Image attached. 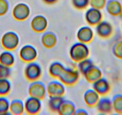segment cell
<instances>
[{"instance_id":"6da1fadb","label":"cell","mask_w":122,"mask_h":115,"mask_svg":"<svg viewBox=\"0 0 122 115\" xmlns=\"http://www.w3.org/2000/svg\"><path fill=\"white\" fill-rule=\"evenodd\" d=\"M90 55V50L86 44L78 42L74 44L70 50V56L71 59L76 63L88 58Z\"/></svg>"},{"instance_id":"7a4b0ae2","label":"cell","mask_w":122,"mask_h":115,"mask_svg":"<svg viewBox=\"0 0 122 115\" xmlns=\"http://www.w3.org/2000/svg\"><path fill=\"white\" fill-rule=\"evenodd\" d=\"M19 37L17 33L13 31H9L2 36L1 44L4 50L13 51L17 49L19 44Z\"/></svg>"},{"instance_id":"3957f363","label":"cell","mask_w":122,"mask_h":115,"mask_svg":"<svg viewBox=\"0 0 122 115\" xmlns=\"http://www.w3.org/2000/svg\"><path fill=\"white\" fill-rule=\"evenodd\" d=\"M79 78V71L70 68H65L59 77V79L65 86H72L78 82Z\"/></svg>"},{"instance_id":"277c9868","label":"cell","mask_w":122,"mask_h":115,"mask_svg":"<svg viewBox=\"0 0 122 115\" xmlns=\"http://www.w3.org/2000/svg\"><path fill=\"white\" fill-rule=\"evenodd\" d=\"M24 76L29 82L38 80L42 76V69L38 64L34 62L28 63L24 70Z\"/></svg>"},{"instance_id":"5b68a950","label":"cell","mask_w":122,"mask_h":115,"mask_svg":"<svg viewBox=\"0 0 122 115\" xmlns=\"http://www.w3.org/2000/svg\"><path fill=\"white\" fill-rule=\"evenodd\" d=\"M47 89L45 84L38 80L32 82L28 88L29 97H34L43 100L46 96Z\"/></svg>"},{"instance_id":"8992f818","label":"cell","mask_w":122,"mask_h":115,"mask_svg":"<svg viewBox=\"0 0 122 115\" xmlns=\"http://www.w3.org/2000/svg\"><path fill=\"white\" fill-rule=\"evenodd\" d=\"M20 59L24 63H29L34 62L37 59L38 52L34 46L30 44L25 45L19 50Z\"/></svg>"},{"instance_id":"52a82bcc","label":"cell","mask_w":122,"mask_h":115,"mask_svg":"<svg viewBox=\"0 0 122 115\" xmlns=\"http://www.w3.org/2000/svg\"><path fill=\"white\" fill-rule=\"evenodd\" d=\"M30 10L29 7L25 3H19L14 7L12 16L16 21H24L30 16Z\"/></svg>"},{"instance_id":"ba28073f","label":"cell","mask_w":122,"mask_h":115,"mask_svg":"<svg viewBox=\"0 0 122 115\" xmlns=\"http://www.w3.org/2000/svg\"><path fill=\"white\" fill-rule=\"evenodd\" d=\"M25 111L28 115H38L41 110V100L34 97H29L24 103Z\"/></svg>"},{"instance_id":"9c48e42d","label":"cell","mask_w":122,"mask_h":115,"mask_svg":"<svg viewBox=\"0 0 122 115\" xmlns=\"http://www.w3.org/2000/svg\"><path fill=\"white\" fill-rule=\"evenodd\" d=\"M47 94L49 97H63L65 94V85L60 81H51L46 86Z\"/></svg>"},{"instance_id":"30bf717a","label":"cell","mask_w":122,"mask_h":115,"mask_svg":"<svg viewBox=\"0 0 122 115\" xmlns=\"http://www.w3.org/2000/svg\"><path fill=\"white\" fill-rule=\"evenodd\" d=\"M103 19V15L101 10L91 7L88 9L85 13V20L90 26L97 25Z\"/></svg>"},{"instance_id":"8fae6325","label":"cell","mask_w":122,"mask_h":115,"mask_svg":"<svg viewBox=\"0 0 122 115\" xmlns=\"http://www.w3.org/2000/svg\"><path fill=\"white\" fill-rule=\"evenodd\" d=\"M48 21L46 17L43 15H37L30 22V27L33 31L37 33H42L46 30Z\"/></svg>"},{"instance_id":"7c38bea8","label":"cell","mask_w":122,"mask_h":115,"mask_svg":"<svg viewBox=\"0 0 122 115\" xmlns=\"http://www.w3.org/2000/svg\"><path fill=\"white\" fill-rule=\"evenodd\" d=\"M96 32L102 38H108L111 37L114 32V28L111 23L107 21H102L96 25Z\"/></svg>"},{"instance_id":"4fadbf2b","label":"cell","mask_w":122,"mask_h":115,"mask_svg":"<svg viewBox=\"0 0 122 115\" xmlns=\"http://www.w3.org/2000/svg\"><path fill=\"white\" fill-rule=\"evenodd\" d=\"M93 89L100 96L105 97L110 93L111 91V85L108 81L104 77L92 83Z\"/></svg>"},{"instance_id":"5bb4252c","label":"cell","mask_w":122,"mask_h":115,"mask_svg":"<svg viewBox=\"0 0 122 115\" xmlns=\"http://www.w3.org/2000/svg\"><path fill=\"white\" fill-rule=\"evenodd\" d=\"M94 38V32L90 27L84 26L78 30L77 32V38L79 42L85 43H90Z\"/></svg>"},{"instance_id":"9a60e30c","label":"cell","mask_w":122,"mask_h":115,"mask_svg":"<svg viewBox=\"0 0 122 115\" xmlns=\"http://www.w3.org/2000/svg\"><path fill=\"white\" fill-rule=\"evenodd\" d=\"M84 101L89 107H95L100 99V95L93 89L87 90L84 94Z\"/></svg>"},{"instance_id":"2e32d148","label":"cell","mask_w":122,"mask_h":115,"mask_svg":"<svg viewBox=\"0 0 122 115\" xmlns=\"http://www.w3.org/2000/svg\"><path fill=\"white\" fill-rule=\"evenodd\" d=\"M96 107L99 113L102 114H110L113 111L112 100L107 97H103L100 98Z\"/></svg>"},{"instance_id":"e0dca14e","label":"cell","mask_w":122,"mask_h":115,"mask_svg":"<svg viewBox=\"0 0 122 115\" xmlns=\"http://www.w3.org/2000/svg\"><path fill=\"white\" fill-rule=\"evenodd\" d=\"M105 7L108 13L113 17H118L122 15V5L117 0H109Z\"/></svg>"},{"instance_id":"ac0fdd59","label":"cell","mask_w":122,"mask_h":115,"mask_svg":"<svg viewBox=\"0 0 122 115\" xmlns=\"http://www.w3.org/2000/svg\"><path fill=\"white\" fill-rule=\"evenodd\" d=\"M83 76L88 83H93L102 77V72L99 68L93 65L85 73Z\"/></svg>"},{"instance_id":"d6986e66","label":"cell","mask_w":122,"mask_h":115,"mask_svg":"<svg viewBox=\"0 0 122 115\" xmlns=\"http://www.w3.org/2000/svg\"><path fill=\"white\" fill-rule=\"evenodd\" d=\"M76 110V105L73 102L64 99L61 104L57 113L61 115H74Z\"/></svg>"},{"instance_id":"ffe728a7","label":"cell","mask_w":122,"mask_h":115,"mask_svg":"<svg viewBox=\"0 0 122 115\" xmlns=\"http://www.w3.org/2000/svg\"><path fill=\"white\" fill-rule=\"evenodd\" d=\"M57 36L52 32H45L41 37V43L44 47L51 49L57 43Z\"/></svg>"},{"instance_id":"44dd1931","label":"cell","mask_w":122,"mask_h":115,"mask_svg":"<svg viewBox=\"0 0 122 115\" xmlns=\"http://www.w3.org/2000/svg\"><path fill=\"white\" fill-rule=\"evenodd\" d=\"M15 63L13 54L9 50H5L0 53V64L5 67L11 68Z\"/></svg>"},{"instance_id":"7402d4cb","label":"cell","mask_w":122,"mask_h":115,"mask_svg":"<svg viewBox=\"0 0 122 115\" xmlns=\"http://www.w3.org/2000/svg\"><path fill=\"white\" fill-rule=\"evenodd\" d=\"M25 111L24 103L20 99H16L10 103L9 112L13 115H21Z\"/></svg>"},{"instance_id":"603a6c76","label":"cell","mask_w":122,"mask_h":115,"mask_svg":"<svg viewBox=\"0 0 122 115\" xmlns=\"http://www.w3.org/2000/svg\"><path fill=\"white\" fill-rule=\"evenodd\" d=\"M65 69V67L59 62H54L50 64L49 68V75L55 78H59L61 74Z\"/></svg>"},{"instance_id":"cb8c5ba5","label":"cell","mask_w":122,"mask_h":115,"mask_svg":"<svg viewBox=\"0 0 122 115\" xmlns=\"http://www.w3.org/2000/svg\"><path fill=\"white\" fill-rule=\"evenodd\" d=\"M64 100L63 97H49L48 101V107L49 110L53 112L57 113Z\"/></svg>"},{"instance_id":"d4e9b609","label":"cell","mask_w":122,"mask_h":115,"mask_svg":"<svg viewBox=\"0 0 122 115\" xmlns=\"http://www.w3.org/2000/svg\"><path fill=\"white\" fill-rule=\"evenodd\" d=\"M11 84L8 78H0V97H5L10 94Z\"/></svg>"},{"instance_id":"484cf974","label":"cell","mask_w":122,"mask_h":115,"mask_svg":"<svg viewBox=\"0 0 122 115\" xmlns=\"http://www.w3.org/2000/svg\"><path fill=\"white\" fill-rule=\"evenodd\" d=\"M113 111L118 115H122V94H118L112 97Z\"/></svg>"},{"instance_id":"4316f807","label":"cell","mask_w":122,"mask_h":115,"mask_svg":"<svg viewBox=\"0 0 122 115\" xmlns=\"http://www.w3.org/2000/svg\"><path fill=\"white\" fill-rule=\"evenodd\" d=\"M93 65H94V64L92 62V61L90 60L89 58L83 59V60L81 61L78 63V68L79 72L83 76L85 74V73Z\"/></svg>"},{"instance_id":"83f0119b","label":"cell","mask_w":122,"mask_h":115,"mask_svg":"<svg viewBox=\"0 0 122 115\" xmlns=\"http://www.w3.org/2000/svg\"><path fill=\"white\" fill-rule=\"evenodd\" d=\"M10 102L5 97H0V115H7L9 112Z\"/></svg>"},{"instance_id":"f1b7e54d","label":"cell","mask_w":122,"mask_h":115,"mask_svg":"<svg viewBox=\"0 0 122 115\" xmlns=\"http://www.w3.org/2000/svg\"><path fill=\"white\" fill-rule=\"evenodd\" d=\"M71 3L75 9L82 10L90 5V0H71Z\"/></svg>"},{"instance_id":"f546056e","label":"cell","mask_w":122,"mask_h":115,"mask_svg":"<svg viewBox=\"0 0 122 115\" xmlns=\"http://www.w3.org/2000/svg\"><path fill=\"white\" fill-rule=\"evenodd\" d=\"M112 52L114 56L117 59H122V40L115 43L112 46Z\"/></svg>"},{"instance_id":"4dcf8cb0","label":"cell","mask_w":122,"mask_h":115,"mask_svg":"<svg viewBox=\"0 0 122 115\" xmlns=\"http://www.w3.org/2000/svg\"><path fill=\"white\" fill-rule=\"evenodd\" d=\"M107 0H90V5L91 7L102 10L105 7Z\"/></svg>"},{"instance_id":"1f68e13d","label":"cell","mask_w":122,"mask_h":115,"mask_svg":"<svg viewBox=\"0 0 122 115\" xmlns=\"http://www.w3.org/2000/svg\"><path fill=\"white\" fill-rule=\"evenodd\" d=\"M9 10V3L7 0H0V16L6 15Z\"/></svg>"},{"instance_id":"d6a6232c","label":"cell","mask_w":122,"mask_h":115,"mask_svg":"<svg viewBox=\"0 0 122 115\" xmlns=\"http://www.w3.org/2000/svg\"><path fill=\"white\" fill-rule=\"evenodd\" d=\"M11 75L10 68L5 67L0 64V78H9Z\"/></svg>"},{"instance_id":"836d02e7","label":"cell","mask_w":122,"mask_h":115,"mask_svg":"<svg viewBox=\"0 0 122 115\" xmlns=\"http://www.w3.org/2000/svg\"><path fill=\"white\" fill-rule=\"evenodd\" d=\"M74 115H87L88 113L87 112V111L84 109H77V110H76V111H75Z\"/></svg>"},{"instance_id":"e575fe53","label":"cell","mask_w":122,"mask_h":115,"mask_svg":"<svg viewBox=\"0 0 122 115\" xmlns=\"http://www.w3.org/2000/svg\"><path fill=\"white\" fill-rule=\"evenodd\" d=\"M58 0H43V1L47 4H53L57 2Z\"/></svg>"},{"instance_id":"d590c367","label":"cell","mask_w":122,"mask_h":115,"mask_svg":"<svg viewBox=\"0 0 122 115\" xmlns=\"http://www.w3.org/2000/svg\"></svg>"}]
</instances>
